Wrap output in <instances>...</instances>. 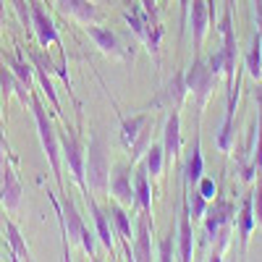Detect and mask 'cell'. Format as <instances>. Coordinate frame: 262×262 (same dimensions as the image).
<instances>
[{
	"mask_svg": "<svg viewBox=\"0 0 262 262\" xmlns=\"http://www.w3.org/2000/svg\"><path fill=\"white\" fill-rule=\"evenodd\" d=\"M29 107L34 113V121H37V134H39V142H42V149L48 155V163L53 168V176L60 186V194H63V155H60V139H58V131L45 111L42 100L37 97V92L32 90V100H29Z\"/></svg>",
	"mask_w": 262,
	"mask_h": 262,
	"instance_id": "obj_1",
	"label": "cell"
},
{
	"mask_svg": "<svg viewBox=\"0 0 262 262\" xmlns=\"http://www.w3.org/2000/svg\"><path fill=\"white\" fill-rule=\"evenodd\" d=\"M86 186L95 196L111 194V155L107 144L100 134L90 137V149H86Z\"/></svg>",
	"mask_w": 262,
	"mask_h": 262,
	"instance_id": "obj_2",
	"label": "cell"
},
{
	"mask_svg": "<svg viewBox=\"0 0 262 262\" xmlns=\"http://www.w3.org/2000/svg\"><path fill=\"white\" fill-rule=\"evenodd\" d=\"M58 139H60V155H63V163L69 165L71 176L79 186L81 194L90 191L86 186V149H84V142L76 137V131L71 126H60L58 128Z\"/></svg>",
	"mask_w": 262,
	"mask_h": 262,
	"instance_id": "obj_3",
	"label": "cell"
},
{
	"mask_svg": "<svg viewBox=\"0 0 262 262\" xmlns=\"http://www.w3.org/2000/svg\"><path fill=\"white\" fill-rule=\"evenodd\" d=\"M50 202L58 212V223H60V231H63V249H66V259H71V247L74 244H81V233H84V221L81 215L76 210V202L71 200V196H63V200H58V196L53 191H48Z\"/></svg>",
	"mask_w": 262,
	"mask_h": 262,
	"instance_id": "obj_4",
	"label": "cell"
},
{
	"mask_svg": "<svg viewBox=\"0 0 262 262\" xmlns=\"http://www.w3.org/2000/svg\"><path fill=\"white\" fill-rule=\"evenodd\" d=\"M29 3H32V29L37 34V42L42 48H58L63 53V42L58 37V29L53 24V18L42 11L39 3H34V0H29Z\"/></svg>",
	"mask_w": 262,
	"mask_h": 262,
	"instance_id": "obj_5",
	"label": "cell"
},
{
	"mask_svg": "<svg viewBox=\"0 0 262 262\" xmlns=\"http://www.w3.org/2000/svg\"><path fill=\"white\" fill-rule=\"evenodd\" d=\"M55 6L66 18H74L79 24L90 27V24H97L100 21V13H97L92 0H55Z\"/></svg>",
	"mask_w": 262,
	"mask_h": 262,
	"instance_id": "obj_6",
	"label": "cell"
},
{
	"mask_svg": "<svg viewBox=\"0 0 262 262\" xmlns=\"http://www.w3.org/2000/svg\"><path fill=\"white\" fill-rule=\"evenodd\" d=\"M86 34H90V39L100 48V53H102V55H107V58H118V60H126V53H123V48H121V39H118L111 29H107V27L90 24V27H86Z\"/></svg>",
	"mask_w": 262,
	"mask_h": 262,
	"instance_id": "obj_7",
	"label": "cell"
},
{
	"mask_svg": "<svg viewBox=\"0 0 262 262\" xmlns=\"http://www.w3.org/2000/svg\"><path fill=\"white\" fill-rule=\"evenodd\" d=\"M0 202L11 212H16L21 207V184H18V176L11 168V163L0 170Z\"/></svg>",
	"mask_w": 262,
	"mask_h": 262,
	"instance_id": "obj_8",
	"label": "cell"
},
{
	"mask_svg": "<svg viewBox=\"0 0 262 262\" xmlns=\"http://www.w3.org/2000/svg\"><path fill=\"white\" fill-rule=\"evenodd\" d=\"M210 86H212V71L207 69L205 63L194 60L191 71H189V76H186V90L196 97L200 107L205 105V97H207V92H210Z\"/></svg>",
	"mask_w": 262,
	"mask_h": 262,
	"instance_id": "obj_9",
	"label": "cell"
},
{
	"mask_svg": "<svg viewBox=\"0 0 262 262\" xmlns=\"http://www.w3.org/2000/svg\"><path fill=\"white\" fill-rule=\"evenodd\" d=\"M152 215L142 212L137 221V242H134V252H131V259H152Z\"/></svg>",
	"mask_w": 262,
	"mask_h": 262,
	"instance_id": "obj_10",
	"label": "cell"
},
{
	"mask_svg": "<svg viewBox=\"0 0 262 262\" xmlns=\"http://www.w3.org/2000/svg\"><path fill=\"white\" fill-rule=\"evenodd\" d=\"M84 202H86V207H90V212H92V217H95L97 238H100L102 247L111 252V257H113V252H116V247H113V231H111V226H107V215H105V210L95 202V194H90V191L84 194Z\"/></svg>",
	"mask_w": 262,
	"mask_h": 262,
	"instance_id": "obj_11",
	"label": "cell"
},
{
	"mask_svg": "<svg viewBox=\"0 0 262 262\" xmlns=\"http://www.w3.org/2000/svg\"><path fill=\"white\" fill-rule=\"evenodd\" d=\"M179 149H181V121H179V113L173 111L168 116L165 131H163V152L170 165H173V160H179Z\"/></svg>",
	"mask_w": 262,
	"mask_h": 262,
	"instance_id": "obj_12",
	"label": "cell"
},
{
	"mask_svg": "<svg viewBox=\"0 0 262 262\" xmlns=\"http://www.w3.org/2000/svg\"><path fill=\"white\" fill-rule=\"evenodd\" d=\"M111 194L116 196V202L123 207H134V186H131V170L126 165H118L113 179H111Z\"/></svg>",
	"mask_w": 262,
	"mask_h": 262,
	"instance_id": "obj_13",
	"label": "cell"
},
{
	"mask_svg": "<svg viewBox=\"0 0 262 262\" xmlns=\"http://www.w3.org/2000/svg\"><path fill=\"white\" fill-rule=\"evenodd\" d=\"M134 207L152 215V186H149V173H147L144 163L134 173Z\"/></svg>",
	"mask_w": 262,
	"mask_h": 262,
	"instance_id": "obj_14",
	"label": "cell"
},
{
	"mask_svg": "<svg viewBox=\"0 0 262 262\" xmlns=\"http://www.w3.org/2000/svg\"><path fill=\"white\" fill-rule=\"evenodd\" d=\"M179 244H181V259H191L194 233H191V212L186 207V200L181 202V215H179Z\"/></svg>",
	"mask_w": 262,
	"mask_h": 262,
	"instance_id": "obj_15",
	"label": "cell"
},
{
	"mask_svg": "<svg viewBox=\"0 0 262 262\" xmlns=\"http://www.w3.org/2000/svg\"><path fill=\"white\" fill-rule=\"evenodd\" d=\"M147 121H149V113H139V116H131V118H123L121 121V142H123L126 149L137 142L139 131L147 126Z\"/></svg>",
	"mask_w": 262,
	"mask_h": 262,
	"instance_id": "obj_16",
	"label": "cell"
},
{
	"mask_svg": "<svg viewBox=\"0 0 262 262\" xmlns=\"http://www.w3.org/2000/svg\"><path fill=\"white\" fill-rule=\"evenodd\" d=\"M191 27H194V45L200 48L207 32V0H194L191 3Z\"/></svg>",
	"mask_w": 262,
	"mask_h": 262,
	"instance_id": "obj_17",
	"label": "cell"
},
{
	"mask_svg": "<svg viewBox=\"0 0 262 262\" xmlns=\"http://www.w3.org/2000/svg\"><path fill=\"white\" fill-rule=\"evenodd\" d=\"M184 179H186V186L200 184V179H202V149H200V142H194L191 149H189V160H186V168H184Z\"/></svg>",
	"mask_w": 262,
	"mask_h": 262,
	"instance_id": "obj_18",
	"label": "cell"
},
{
	"mask_svg": "<svg viewBox=\"0 0 262 262\" xmlns=\"http://www.w3.org/2000/svg\"><path fill=\"white\" fill-rule=\"evenodd\" d=\"M6 236H8V244L13 249V259H32V252H29L24 236H21V231L13 221H6Z\"/></svg>",
	"mask_w": 262,
	"mask_h": 262,
	"instance_id": "obj_19",
	"label": "cell"
},
{
	"mask_svg": "<svg viewBox=\"0 0 262 262\" xmlns=\"http://www.w3.org/2000/svg\"><path fill=\"white\" fill-rule=\"evenodd\" d=\"M186 92H189V90H186V79H184L181 74H176V76L168 81L165 90H163V102H168L170 107H181Z\"/></svg>",
	"mask_w": 262,
	"mask_h": 262,
	"instance_id": "obj_20",
	"label": "cell"
},
{
	"mask_svg": "<svg viewBox=\"0 0 262 262\" xmlns=\"http://www.w3.org/2000/svg\"><path fill=\"white\" fill-rule=\"evenodd\" d=\"M163 165H165V152L163 144H149V149L144 152V168L152 176V181L163 176Z\"/></svg>",
	"mask_w": 262,
	"mask_h": 262,
	"instance_id": "obj_21",
	"label": "cell"
},
{
	"mask_svg": "<svg viewBox=\"0 0 262 262\" xmlns=\"http://www.w3.org/2000/svg\"><path fill=\"white\" fill-rule=\"evenodd\" d=\"M34 76H37V81H39V86H42V92L48 95V100H50V105H53L55 116H63V111H60V100H58V95H55V86H53V79H50V71H45V69H39V66H34Z\"/></svg>",
	"mask_w": 262,
	"mask_h": 262,
	"instance_id": "obj_22",
	"label": "cell"
},
{
	"mask_svg": "<svg viewBox=\"0 0 262 262\" xmlns=\"http://www.w3.org/2000/svg\"><path fill=\"white\" fill-rule=\"evenodd\" d=\"M149 139H152V123L147 121V126H144V128L139 131V137H137V142L131 144V147H128V155H131V163H137V160H142V158H144V152H147V149H149V144H152Z\"/></svg>",
	"mask_w": 262,
	"mask_h": 262,
	"instance_id": "obj_23",
	"label": "cell"
},
{
	"mask_svg": "<svg viewBox=\"0 0 262 262\" xmlns=\"http://www.w3.org/2000/svg\"><path fill=\"white\" fill-rule=\"evenodd\" d=\"M111 217H113V223H116V228H118L123 242H131V221H128V215H126L121 202L111 205Z\"/></svg>",
	"mask_w": 262,
	"mask_h": 262,
	"instance_id": "obj_24",
	"label": "cell"
},
{
	"mask_svg": "<svg viewBox=\"0 0 262 262\" xmlns=\"http://www.w3.org/2000/svg\"><path fill=\"white\" fill-rule=\"evenodd\" d=\"M8 69H11L21 81H24V84L29 86V90L34 86V66H27V60H24V58H13V60H8Z\"/></svg>",
	"mask_w": 262,
	"mask_h": 262,
	"instance_id": "obj_25",
	"label": "cell"
},
{
	"mask_svg": "<svg viewBox=\"0 0 262 262\" xmlns=\"http://www.w3.org/2000/svg\"><path fill=\"white\" fill-rule=\"evenodd\" d=\"M16 81H18V76L8 69V63L0 66V92H3V102L6 105H8V97L16 95Z\"/></svg>",
	"mask_w": 262,
	"mask_h": 262,
	"instance_id": "obj_26",
	"label": "cell"
},
{
	"mask_svg": "<svg viewBox=\"0 0 262 262\" xmlns=\"http://www.w3.org/2000/svg\"><path fill=\"white\" fill-rule=\"evenodd\" d=\"M11 6H13V11L18 13L21 24L32 27V3H29V0H11Z\"/></svg>",
	"mask_w": 262,
	"mask_h": 262,
	"instance_id": "obj_27",
	"label": "cell"
},
{
	"mask_svg": "<svg viewBox=\"0 0 262 262\" xmlns=\"http://www.w3.org/2000/svg\"><path fill=\"white\" fill-rule=\"evenodd\" d=\"M173 238H176V228L170 226V231H168V236L160 242V257L158 259H163V262H168V259H173Z\"/></svg>",
	"mask_w": 262,
	"mask_h": 262,
	"instance_id": "obj_28",
	"label": "cell"
},
{
	"mask_svg": "<svg viewBox=\"0 0 262 262\" xmlns=\"http://www.w3.org/2000/svg\"><path fill=\"white\" fill-rule=\"evenodd\" d=\"M189 212L196 217V221H200V217L205 215V196L196 191V189H194V194L189 196Z\"/></svg>",
	"mask_w": 262,
	"mask_h": 262,
	"instance_id": "obj_29",
	"label": "cell"
},
{
	"mask_svg": "<svg viewBox=\"0 0 262 262\" xmlns=\"http://www.w3.org/2000/svg\"><path fill=\"white\" fill-rule=\"evenodd\" d=\"M252 231V202H244V212H242V244H247V236Z\"/></svg>",
	"mask_w": 262,
	"mask_h": 262,
	"instance_id": "obj_30",
	"label": "cell"
},
{
	"mask_svg": "<svg viewBox=\"0 0 262 262\" xmlns=\"http://www.w3.org/2000/svg\"><path fill=\"white\" fill-rule=\"evenodd\" d=\"M249 71H252L254 76H259V39H254L252 53H249Z\"/></svg>",
	"mask_w": 262,
	"mask_h": 262,
	"instance_id": "obj_31",
	"label": "cell"
},
{
	"mask_svg": "<svg viewBox=\"0 0 262 262\" xmlns=\"http://www.w3.org/2000/svg\"><path fill=\"white\" fill-rule=\"evenodd\" d=\"M81 247H84V252L90 254V257L97 254V249H95V238H92V231H90V228H84V233H81Z\"/></svg>",
	"mask_w": 262,
	"mask_h": 262,
	"instance_id": "obj_32",
	"label": "cell"
},
{
	"mask_svg": "<svg viewBox=\"0 0 262 262\" xmlns=\"http://www.w3.org/2000/svg\"><path fill=\"white\" fill-rule=\"evenodd\" d=\"M139 3H142V8H144V13L149 16L152 24H158V6H155V0H139Z\"/></svg>",
	"mask_w": 262,
	"mask_h": 262,
	"instance_id": "obj_33",
	"label": "cell"
},
{
	"mask_svg": "<svg viewBox=\"0 0 262 262\" xmlns=\"http://www.w3.org/2000/svg\"><path fill=\"white\" fill-rule=\"evenodd\" d=\"M196 191H200L205 200H210V196L215 194V184H212L210 179H200V189H196Z\"/></svg>",
	"mask_w": 262,
	"mask_h": 262,
	"instance_id": "obj_34",
	"label": "cell"
},
{
	"mask_svg": "<svg viewBox=\"0 0 262 262\" xmlns=\"http://www.w3.org/2000/svg\"><path fill=\"white\" fill-rule=\"evenodd\" d=\"M6 165H8V147L3 142V134H0V170H3Z\"/></svg>",
	"mask_w": 262,
	"mask_h": 262,
	"instance_id": "obj_35",
	"label": "cell"
},
{
	"mask_svg": "<svg viewBox=\"0 0 262 262\" xmlns=\"http://www.w3.org/2000/svg\"><path fill=\"white\" fill-rule=\"evenodd\" d=\"M257 217L262 221V184L257 186Z\"/></svg>",
	"mask_w": 262,
	"mask_h": 262,
	"instance_id": "obj_36",
	"label": "cell"
},
{
	"mask_svg": "<svg viewBox=\"0 0 262 262\" xmlns=\"http://www.w3.org/2000/svg\"><path fill=\"white\" fill-rule=\"evenodd\" d=\"M3 27H6V3L0 0V29H3Z\"/></svg>",
	"mask_w": 262,
	"mask_h": 262,
	"instance_id": "obj_37",
	"label": "cell"
},
{
	"mask_svg": "<svg viewBox=\"0 0 262 262\" xmlns=\"http://www.w3.org/2000/svg\"><path fill=\"white\" fill-rule=\"evenodd\" d=\"M181 6H184V8H186V6H189V0H181Z\"/></svg>",
	"mask_w": 262,
	"mask_h": 262,
	"instance_id": "obj_38",
	"label": "cell"
},
{
	"mask_svg": "<svg viewBox=\"0 0 262 262\" xmlns=\"http://www.w3.org/2000/svg\"><path fill=\"white\" fill-rule=\"evenodd\" d=\"M92 3H97V0H92Z\"/></svg>",
	"mask_w": 262,
	"mask_h": 262,
	"instance_id": "obj_39",
	"label": "cell"
}]
</instances>
